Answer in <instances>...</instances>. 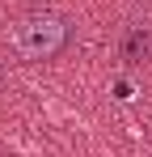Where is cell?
Returning a JSON list of instances; mask_svg holds the SVG:
<instances>
[{"label":"cell","mask_w":152,"mask_h":157,"mask_svg":"<svg viewBox=\"0 0 152 157\" xmlns=\"http://www.w3.org/2000/svg\"><path fill=\"white\" fill-rule=\"evenodd\" d=\"M76 38V21L59 9H25L9 21V43L25 64H51L72 47Z\"/></svg>","instance_id":"1"},{"label":"cell","mask_w":152,"mask_h":157,"mask_svg":"<svg viewBox=\"0 0 152 157\" xmlns=\"http://www.w3.org/2000/svg\"><path fill=\"white\" fill-rule=\"evenodd\" d=\"M118 59H123L127 68H144L152 64V26H131L123 34V43H118Z\"/></svg>","instance_id":"2"}]
</instances>
